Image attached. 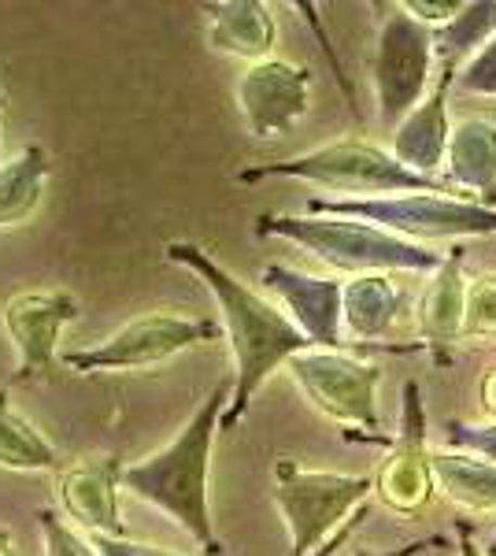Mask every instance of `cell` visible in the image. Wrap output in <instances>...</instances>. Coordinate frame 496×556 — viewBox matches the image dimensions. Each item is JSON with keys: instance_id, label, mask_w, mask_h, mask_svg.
<instances>
[{"instance_id": "obj_27", "label": "cell", "mask_w": 496, "mask_h": 556, "mask_svg": "<svg viewBox=\"0 0 496 556\" xmlns=\"http://www.w3.org/2000/svg\"><path fill=\"white\" fill-rule=\"evenodd\" d=\"M456 89L471 97H496V38L456 75Z\"/></svg>"}, {"instance_id": "obj_2", "label": "cell", "mask_w": 496, "mask_h": 556, "mask_svg": "<svg viewBox=\"0 0 496 556\" xmlns=\"http://www.w3.org/2000/svg\"><path fill=\"white\" fill-rule=\"evenodd\" d=\"M233 397V379L219 382L201 401V408L186 419L182 430L164 445L149 453L145 460L126 464L123 490L149 501L164 516L175 519L207 556H222V542L215 534L212 505H207V471H212V445L222 430V416Z\"/></svg>"}, {"instance_id": "obj_21", "label": "cell", "mask_w": 496, "mask_h": 556, "mask_svg": "<svg viewBox=\"0 0 496 556\" xmlns=\"http://www.w3.org/2000/svg\"><path fill=\"white\" fill-rule=\"evenodd\" d=\"M49 172L52 167L41 146H26L8 164H0V230L20 227L38 212Z\"/></svg>"}, {"instance_id": "obj_1", "label": "cell", "mask_w": 496, "mask_h": 556, "mask_svg": "<svg viewBox=\"0 0 496 556\" xmlns=\"http://www.w3.org/2000/svg\"><path fill=\"white\" fill-rule=\"evenodd\" d=\"M167 260L201 278L204 290L215 298L222 327H227L230 353H233V397L227 416H222V430H233L270 375L290 364L296 353H308L315 345L296 330V323L285 312H278L275 304L259 298L238 275H230L201 245H193V241H170Z\"/></svg>"}, {"instance_id": "obj_4", "label": "cell", "mask_w": 496, "mask_h": 556, "mask_svg": "<svg viewBox=\"0 0 496 556\" xmlns=\"http://www.w3.org/2000/svg\"><path fill=\"white\" fill-rule=\"evenodd\" d=\"M264 178H296V182L322 186L345 197H400V193H448L445 178H427L404 167L390 149L371 141L345 138L330 141L301 156L278 160V164H256L238 172V182H264Z\"/></svg>"}, {"instance_id": "obj_35", "label": "cell", "mask_w": 496, "mask_h": 556, "mask_svg": "<svg viewBox=\"0 0 496 556\" xmlns=\"http://www.w3.org/2000/svg\"><path fill=\"white\" fill-rule=\"evenodd\" d=\"M485 556H496V534H493V542H489V549H485Z\"/></svg>"}, {"instance_id": "obj_17", "label": "cell", "mask_w": 496, "mask_h": 556, "mask_svg": "<svg viewBox=\"0 0 496 556\" xmlns=\"http://www.w3.org/2000/svg\"><path fill=\"white\" fill-rule=\"evenodd\" d=\"M463 260H467V249L456 245L448 249L445 260L434 275H430L427 290H422V301H419V334L434 353L441 349L456 345L463 338V327H467V290L471 282L463 278Z\"/></svg>"}, {"instance_id": "obj_18", "label": "cell", "mask_w": 496, "mask_h": 556, "mask_svg": "<svg viewBox=\"0 0 496 556\" xmlns=\"http://www.w3.org/2000/svg\"><path fill=\"white\" fill-rule=\"evenodd\" d=\"M404 312V290L390 275H356L345 282V298H341V316L345 330L359 345H378L396 327Z\"/></svg>"}, {"instance_id": "obj_15", "label": "cell", "mask_w": 496, "mask_h": 556, "mask_svg": "<svg viewBox=\"0 0 496 556\" xmlns=\"http://www.w3.org/2000/svg\"><path fill=\"white\" fill-rule=\"evenodd\" d=\"M459 71H437V83L427 93L408 119L393 130V146L390 152L411 172L437 178V172H445L448 160V141H453V123H448V89L456 86Z\"/></svg>"}, {"instance_id": "obj_25", "label": "cell", "mask_w": 496, "mask_h": 556, "mask_svg": "<svg viewBox=\"0 0 496 556\" xmlns=\"http://www.w3.org/2000/svg\"><path fill=\"white\" fill-rule=\"evenodd\" d=\"M463 338H496V275H482L467 290Z\"/></svg>"}, {"instance_id": "obj_33", "label": "cell", "mask_w": 496, "mask_h": 556, "mask_svg": "<svg viewBox=\"0 0 496 556\" xmlns=\"http://www.w3.org/2000/svg\"><path fill=\"white\" fill-rule=\"evenodd\" d=\"M482 397H485V408L493 412V419H496V371L485 375V382H482Z\"/></svg>"}, {"instance_id": "obj_9", "label": "cell", "mask_w": 496, "mask_h": 556, "mask_svg": "<svg viewBox=\"0 0 496 556\" xmlns=\"http://www.w3.org/2000/svg\"><path fill=\"white\" fill-rule=\"evenodd\" d=\"M215 338H219V323L212 319H186V316H170V312H149V316H138L126 323V327H119L101 345L63 353L60 364L82 375L138 371V367L164 364L193 345L215 342Z\"/></svg>"}, {"instance_id": "obj_3", "label": "cell", "mask_w": 496, "mask_h": 556, "mask_svg": "<svg viewBox=\"0 0 496 556\" xmlns=\"http://www.w3.org/2000/svg\"><path fill=\"white\" fill-rule=\"evenodd\" d=\"M259 238H285L293 245L308 249L322 264L352 275H390V271H430L441 267L445 253L427 245H415L374 227L364 219H341V215H285L267 212L256 219Z\"/></svg>"}, {"instance_id": "obj_6", "label": "cell", "mask_w": 496, "mask_h": 556, "mask_svg": "<svg viewBox=\"0 0 496 556\" xmlns=\"http://www.w3.org/2000/svg\"><path fill=\"white\" fill-rule=\"evenodd\" d=\"M374 493L371 475H338L275 460V508L290 527L293 556H315Z\"/></svg>"}, {"instance_id": "obj_30", "label": "cell", "mask_w": 496, "mask_h": 556, "mask_svg": "<svg viewBox=\"0 0 496 556\" xmlns=\"http://www.w3.org/2000/svg\"><path fill=\"white\" fill-rule=\"evenodd\" d=\"M441 545V538H415V542L400 545V549H385V553H374V549H352V556H419L427 549Z\"/></svg>"}, {"instance_id": "obj_29", "label": "cell", "mask_w": 496, "mask_h": 556, "mask_svg": "<svg viewBox=\"0 0 496 556\" xmlns=\"http://www.w3.org/2000/svg\"><path fill=\"white\" fill-rule=\"evenodd\" d=\"M93 545H97V553H101V556H178V553L156 549V545L133 542V538H104V534H93Z\"/></svg>"}, {"instance_id": "obj_24", "label": "cell", "mask_w": 496, "mask_h": 556, "mask_svg": "<svg viewBox=\"0 0 496 556\" xmlns=\"http://www.w3.org/2000/svg\"><path fill=\"white\" fill-rule=\"evenodd\" d=\"M38 527H41L44 556H101L93 545V538H82L71 523H63L56 508H41Z\"/></svg>"}, {"instance_id": "obj_31", "label": "cell", "mask_w": 496, "mask_h": 556, "mask_svg": "<svg viewBox=\"0 0 496 556\" xmlns=\"http://www.w3.org/2000/svg\"><path fill=\"white\" fill-rule=\"evenodd\" d=\"M364 516H367V508H364V513H356V516H352V519H348V523H345V527H341V531H338V534H333V538H330V542H327V545H322V549H319V553H315V556H338V549H341V545H345V542H348V538H352V531H356V527H359V523H364Z\"/></svg>"}, {"instance_id": "obj_32", "label": "cell", "mask_w": 496, "mask_h": 556, "mask_svg": "<svg viewBox=\"0 0 496 556\" xmlns=\"http://www.w3.org/2000/svg\"><path fill=\"white\" fill-rule=\"evenodd\" d=\"M456 545H459V556H485V549H478L474 538H471V527L459 519L456 523Z\"/></svg>"}, {"instance_id": "obj_34", "label": "cell", "mask_w": 496, "mask_h": 556, "mask_svg": "<svg viewBox=\"0 0 496 556\" xmlns=\"http://www.w3.org/2000/svg\"><path fill=\"white\" fill-rule=\"evenodd\" d=\"M0 556H15V549H12V538H8V534H0Z\"/></svg>"}, {"instance_id": "obj_23", "label": "cell", "mask_w": 496, "mask_h": 556, "mask_svg": "<svg viewBox=\"0 0 496 556\" xmlns=\"http://www.w3.org/2000/svg\"><path fill=\"white\" fill-rule=\"evenodd\" d=\"M0 468L8 471H60V453L34 424H26L0 390Z\"/></svg>"}, {"instance_id": "obj_10", "label": "cell", "mask_w": 496, "mask_h": 556, "mask_svg": "<svg viewBox=\"0 0 496 556\" xmlns=\"http://www.w3.org/2000/svg\"><path fill=\"white\" fill-rule=\"evenodd\" d=\"M238 108L252 138H282L311 108V71L290 60L249 64L238 78Z\"/></svg>"}, {"instance_id": "obj_5", "label": "cell", "mask_w": 496, "mask_h": 556, "mask_svg": "<svg viewBox=\"0 0 496 556\" xmlns=\"http://www.w3.org/2000/svg\"><path fill=\"white\" fill-rule=\"evenodd\" d=\"M308 215L364 219L404 241H463L496 238V208L453 193H400V197H311Z\"/></svg>"}, {"instance_id": "obj_26", "label": "cell", "mask_w": 496, "mask_h": 556, "mask_svg": "<svg viewBox=\"0 0 496 556\" xmlns=\"http://www.w3.org/2000/svg\"><path fill=\"white\" fill-rule=\"evenodd\" d=\"M445 445L456 453H474V456H482V460L496 464V419H489V424H463V419H448Z\"/></svg>"}, {"instance_id": "obj_8", "label": "cell", "mask_w": 496, "mask_h": 556, "mask_svg": "<svg viewBox=\"0 0 496 556\" xmlns=\"http://www.w3.org/2000/svg\"><path fill=\"white\" fill-rule=\"evenodd\" d=\"M285 367L304 397L311 401V408H319L333 424L359 427L367 430V438H378L382 430V416H378L382 367L356 361L341 349H308V353H296Z\"/></svg>"}, {"instance_id": "obj_7", "label": "cell", "mask_w": 496, "mask_h": 556, "mask_svg": "<svg viewBox=\"0 0 496 556\" xmlns=\"http://www.w3.org/2000/svg\"><path fill=\"white\" fill-rule=\"evenodd\" d=\"M382 12L385 15L378 23L371 78L378 97V123L393 134L434 89L437 52L434 30L404 12V4H390Z\"/></svg>"}, {"instance_id": "obj_11", "label": "cell", "mask_w": 496, "mask_h": 556, "mask_svg": "<svg viewBox=\"0 0 496 556\" xmlns=\"http://www.w3.org/2000/svg\"><path fill=\"white\" fill-rule=\"evenodd\" d=\"M0 319L15 349V375L38 379L60 361V330L78 319V298L67 290H26L4 301Z\"/></svg>"}, {"instance_id": "obj_20", "label": "cell", "mask_w": 496, "mask_h": 556, "mask_svg": "<svg viewBox=\"0 0 496 556\" xmlns=\"http://www.w3.org/2000/svg\"><path fill=\"white\" fill-rule=\"evenodd\" d=\"M437 490L467 513H496V464L474 453H430Z\"/></svg>"}, {"instance_id": "obj_36", "label": "cell", "mask_w": 496, "mask_h": 556, "mask_svg": "<svg viewBox=\"0 0 496 556\" xmlns=\"http://www.w3.org/2000/svg\"><path fill=\"white\" fill-rule=\"evenodd\" d=\"M0 108H4V93H0Z\"/></svg>"}, {"instance_id": "obj_22", "label": "cell", "mask_w": 496, "mask_h": 556, "mask_svg": "<svg viewBox=\"0 0 496 556\" xmlns=\"http://www.w3.org/2000/svg\"><path fill=\"white\" fill-rule=\"evenodd\" d=\"M496 38V0H467L456 20L434 30L441 71H463Z\"/></svg>"}, {"instance_id": "obj_12", "label": "cell", "mask_w": 496, "mask_h": 556, "mask_svg": "<svg viewBox=\"0 0 496 556\" xmlns=\"http://www.w3.org/2000/svg\"><path fill=\"white\" fill-rule=\"evenodd\" d=\"M400 434L393 438V450L385 456L382 471L374 479V493L393 513H419L434 497V471H430L427 450V408H422L419 382L408 379L400 390Z\"/></svg>"}, {"instance_id": "obj_28", "label": "cell", "mask_w": 496, "mask_h": 556, "mask_svg": "<svg viewBox=\"0 0 496 556\" xmlns=\"http://www.w3.org/2000/svg\"><path fill=\"white\" fill-rule=\"evenodd\" d=\"M459 8H463V0H404V12L415 15L419 23H427L430 30H437V26H445L448 20H456Z\"/></svg>"}, {"instance_id": "obj_14", "label": "cell", "mask_w": 496, "mask_h": 556, "mask_svg": "<svg viewBox=\"0 0 496 556\" xmlns=\"http://www.w3.org/2000/svg\"><path fill=\"white\" fill-rule=\"evenodd\" d=\"M123 460L115 456H86L71 468H60L56 497L63 513L86 527L89 538H126V523L119 513V490H123Z\"/></svg>"}, {"instance_id": "obj_16", "label": "cell", "mask_w": 496, "mask_h": 556, "mask_svg": "<svg viewBox=\"0 0 496 556\" xmlns=\"http://www.w3.org/2000/svg\"><path fill=\"white\" fill-rule=\"evenodd\" d=\"M207 20V45L222 56L264 64L278 41V23L264 0H212L201 4Z\"/></svg>"}, {"instance_id": "obj_13", "label": "cell", "mask_w": 496, "mask_h": 556, "mask_svg": "<svg viewBox=\"0 0 496 556\" xmlns=\"http://www.w3.org/2000/svg\"><path fill=\"white\" fill-rule=\"evenodd\" d=\"M259 282L285 304L296 330H301L315 349H341V330H345L341 298H345V282L296 271V267H285V264H267Z\"/></svg>"}, {"instance_id": "obj_19", "label": "cell", "mask_w": 496, "mask_h": 556, "mask_svg": "<svg viewBox=\"0 0 496 556\" xmlns=\"http://www.w3.org/2000/svg\"><path fill=\"white\" fill-rule=\"evenodd\" d=\"M445 186L485 197L496 186V123L489 115H467L453 127L445 160Z\"/></svg>"}]
</instances>
